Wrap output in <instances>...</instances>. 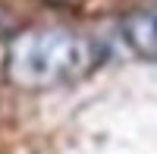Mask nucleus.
Segmentation results:
<instances>
[{"instance_id": "f257e3e1", "label": "nucleus", "mask_w": 157, "mask_h": 154, "mask_svg": "<svg viewBox=\"0 0 157 154\" xmlns=\"http://www.w3.org/2000/svg\"><path fill=\"white\" fill-rule=\"evenodd\" d=\"M104 63V47L69 25H25L10 35L3 79L19 91H50L88 79Z\"/></svg>"}, {"instance_id": "f03ea898", "label": "nucleus", "mask_w": 157, "mask_h": 154, "mask_svg": "<svg viewBox=\"0 0 157 154\" xmlns=\"http://www.w3.org/2000/svg\"><path fill=\"white\" fill-rule=\"evenodd\" d=\"M120 35L135 57L157 60V6H135L120 19Z\"/></svg>"}, {"instance_id": "7ed1b4c3", "label": "nucleus", "mask_w": 157, "mask_h": 154, "mask_svg": "<svg viewBox=\"0 0 157 154\" xmlns=\"http://www.w3.org/2000/svg\"><path fill=\"white\" fill-rule=\"evenodd\" d=\"M47 3H54V6H78L82 0H47Z\"/></svg>"}]
</instances>
